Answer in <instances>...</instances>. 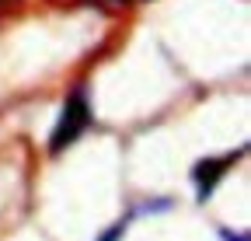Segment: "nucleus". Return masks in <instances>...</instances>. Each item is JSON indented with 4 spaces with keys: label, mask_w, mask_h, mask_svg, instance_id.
Listing matches in <instances>:
<instances>
[{
    "label": "nucleus",
    "mask_w": 251,
    "mask_h": 241,
    "mask_svg": "<svg viewBox=\"0 0 251 241\" xmlns=\"http://www.w3.org/2000/svg\"><path fill=\"white\" fill-rule=\"evenodd\" d=\"M230 161V158H227ZM227 161H199L196 164V182H199V199H209V192H213V186H216V178H224V164Z\"/></svg>",
    "instance_id": "obj_2"
},
{
    "label": "nucleus",
    "mask_w": 251,
    "mask_h": 241,
    "mask_svg": "<svg viewBox=\"0 0 251 241\" xmlns=\"http://www.w3.org/2000/svg\"><path fill=\"white\" fill-rule=\"evenodd\" d=\"M87 126H91V105H87V95H84V91H74V95L67 98V105H63V115H59L56 130H52L49 150H52V154H59V150L70 147Z\"/></svg>",
    "instance_id": "obj_1"
},
{
    "label": "nucleus",
    "mask_w": 251,
    "mask_h": 241,
    "mask_svg": "<svg viewBox=\"0 0 251 241\" xmlns=\"http://www.w3.org/2000/svg\"><path fill=\"white\" fill-rule=\"evenodd\" d=\"M122 234H126V220H119V224H115V227H112L108 234H101V241H119Z\"/></svg>",
    "instance_id": "obj_3"
}]
</instances>
